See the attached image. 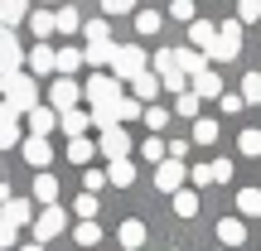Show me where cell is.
Here are the masks:
<instances>
[{
  "label": "cell",
  "mask_w": 261,
  "mask_h": 251,
  "mask_svg": "<svg viewBox=\"0 0 261 251\" xmlns=\"http://www.w3.org/2000/svg\"><path fill=\"white\" fill-rule=\"evenodd\" d=\"M83 97L92 102V126L97 130H102V126H116V102H121L126 92H121V82H116L112 73H97L92 82L83 87Z\"/></svg>",
  "instance_id": "1"
},
{
  "label": "cell",
  "mask_w": 261,
  "mask_h": 251,
  "mask_svg": "<svg viewBox=\"0 0 261 251\" xmlns=\"http://www.w3.org/2000/svg\"><path fill=\"white\" fill-rule=\"evenodd\" d=\"M0 102H5L15 116L34 111L39 106V82L24 73V68H19V73H0Z\"/></svg>",
  "instance_id": "2"
},
{
  "label": "cell",
  "mask_w": 261,
  "mask_h": 251,
  "mask_svg": "<svg viewBox=\"0 0 261 251\" xmlns=\"http://www.w3.org/2000/svg\"><path fill=\"white\" fill-rule=\"evenodd\" d=\"M237 53H242V19H227V24H218V39H213V48H208V63H232Z\"/></svg>",
  "instance_id": "3"
},
{
  "label": "cell",
  "mask_w": 261,
  "mask_h": 251,
  "mask_svg": "<svg viewBox=\"0 0 261 251\" xmlns=\"http://www.w3.org/2000/svg\"><path fill=\"white\" fill-rule=\"evenodd\" d=\"M140 73H145V48H140V44H116L112 77H116V82H136Z\"/></svg>",
  "instance_id": "4"
},
{
  "label": "cell",
  "mask_w": 261,
  "mask_h": 251,
  "mask_svg": "<svg viewBox=\"0 0 261 251\" xmlns=\"http://www.w3.org/2000/svg\"><path fill=\"white\" fill-rule=\"evenodd\" d=\"M63 232H68V208L54 203V208H44V213L34 217V242H39V246L54 242V237H63Z\"/></svg>",
  "instance_id": "5"
},
{
  "label": "cell",
  "mask_w": 261,
  "mask_h": 251,
  "mask_svg": "<svg viewBox=\"0 0 261 251\" xmlns=\"http://www.w3.org/2000/svg\"><path fill=\"white\" fill-rule=\"evenodd\" d=\"M97 155H107V159H130V135H126V126H102V130H97Z\"/></svg>",
  "instance_id": "6"
},
{
  "label": "cell",
  "mask_w": 261,
  "mask_h": 251,
  "mask_svg": "<svg viewBox=\"0 0 261 251\" xmlns=\"http://www.w3.org/2000/svg\"><path fill=\"white\" fill-rule=\"evenodd\" d=\"M184 159H160L155 164V188L160 193H179V188H184Z\"/></svg>",
  "instance_id": "7"
},
{
  "label": "cell",
  "mask_w": 261,
  "mask_h": 251,
  "mask_svg": "<svg viewBox=\"0 0 261 251\" xmlns=\"http://www.w3.org/2000/svg\"><path fill=\"white\" fill-rule=\"evenodd\" d=\"M77 97H83V87H77L73 77H54V87H48V106H54V111H73Z\"/></svg>",
  "instance_id": "8"
},
{
  "label": "cell",
  "mask_w": 261,
  "mask_h": 251,
  "mask_svg": "<svg viewBox=\"0 0 261 251\" xmlns=\"http://www.w3.org/2000/svg\"><path fill=\"white\" fill-rule=\"evenodd\" d=\"M19 63H24V48H19L15 29L0 24V73H19Z\"/></svg>",
  "instance_id": "9"
},
{
  "label": "cell",
  "mask_w": 261,
  "mask_h": 251,
  "mask_svg": "<svg viewBox=\"0 0 261 251\" xmlns=\"http://www.w3.org/2000/svg\"><path fill=\"white\" fill-rule=\"evenodd\" d=\"M19 155H24L29 164L44 174V169H48V159H54V145H48L44 135H24V140H19Z\"/></svg>",
  "instance_id": "10"
},
{
  "label": "cell",
  "mask_w": 261,
  "mask_h": 251,
  "mask_svg": "<svg viewBox=\"0 0 261 251\" xmlns=\"http://www.w3.org/2000/svg\"><path fill=\"white\" fill-rule=\"evenodd\" d=\"M29 217H34V208H29V198H5V203H0V222H10V227H24Z\"/></svg>",
  "instance_id": "11"
},
{
  "label": "cell",
  "mask_w": 261,
  "mask_h": 251,
  "mask_svg": "<svg viewBox=\"0 0 261 251\" xmlns=\"http://www.w3.org/2000/svg\"><path fill=\"white\" fill-rule=\"evenodd\" d=\"M189 92H194L198 102H203V97H223V77H218L213 68H203L198 77H189Z\"/></svg>",
  "instance_id": "12"
},
{
  "label": "cell",
  "mask_w": 261,
  "mask_h": 251,
  "mask_svg": "<svg viewBox=\"0 0 261 251\" xmlns=\"http://www.w3.org/2000/svg\"><path fill=\"white\" fill-rule=\"evenodd\" d=\"M174 68H179L184 77H198V73L208 68V53H198V48H174Z\"/></svg>",
  "instance_id": "13"
},
{
  "label": "cell",
  "mask_w": 261,
  "mask_h": 251,
  "mask_svg": "<svg viewBox=\"0 0 261 251\" xmlns=\"http://www.w3.org/2000/svg\"><path fill=\"white\" fill-rule=\"evenodd\" d=\"M160 92H165V87H160V77H155V73H150V68H145V73H140V77H136V82H130V97H136V102H145V106H150V102H155V97H160Z\"/></svg>",
  "instance_id": "14"
},
{
  "label": "cell",
  "mask_w": 261,
  "mask_h": 251,
  "mask_svg": "<svg viewBox=\"0 0 261 251\" xmlns=\"http://www.w3.org/2000/svg\"><path fill=\"white\" fill-rule=\"evenodd\" d=\"M112 58H116V44H112V39H102V44H87V48H83V63H92L97 73H102V68H112Z\"/></svg>",
  "instance_id": "15"
},
{
  "label": "cell",
  "mask_w": 261,
  "mask_h": 251,
  "mask_svg": "<svg viewBox=\"0 0 261 251\" xmlns=\"http://www.w3.org/2000/svg\"><path fill=\"white\" fill-rule=\"evenodd\" d=\"M24 116H29V135H44V140H48V130L58 126V111H54V106H34V111H24Z\"/></svg>",
  "instance_id": "16"
},
{
  "label": "cell",
  "mask_w": 261,
  "mask_h": 251,
  "mask_svg": "<svg viewBox=\"0 0 261 251\" xmlns=\"http://www.w3.org/2000/svg\"><path fill=\"white\" fill-rule=\"evenodd\" d=\"M189 39H194L198 53H208V48H213V39H218V24H213V19H194V24H189Z\"/></svg>",
  "instance_id": "17"
},
{
  "label": "cell",
  "mask_w": 261,
  "mask_h": 251,
  "mask_svg": "<svg viewBox=\"0 0 261 251\" xmlns=\"http://www.w3.org/2000/svg\"><path fill=\"white\" fill-rule=\"evenodd\" d=\"M77 68H83V48H54V73L58 77H68V73H77Z\"/></svg>",
  "instance_id": "18"
},
{
  "label": "cell",
  "mask_w": 261,
  "mask_h": 251,
  "mask_svg": "<svg viewBox=\"0 0 261 251\" xmlns=\"http://www.w3.org/2000/svg\"><path fill=\"white\" fill-rule=\"evenodd\" d=\"M218 242L223 246H242L247 242V222L242 217H223V222H218Z\"/></svg>",
  "instance_id": "19"
},
{
  "label": "cell",
  "mask_w": 261,
  "mask_h": 251,
  "mask_svg": "<svg viewBox=\"0 0 261 251\" xmlns=\"http://www.w3.org/2000/svg\"><path fill=\"white\" fill-rule=\"evenodd\" d=\"M58 126H63V135H68V140H77V135L87 130V126H92V116L73 106V111H58Z\"/></svg>",
  "instance_id": "20"
},
{
  "label": "cell",
  "mask_w": 261,
  "mask_h": 251,
  "mask_svg": "<svg viewBox=\"0 0 261 251\" xmlns=\"http://www.w3.org/2000/svg\"><path fill=\"white\" fill-rule=\"evenodd\" d=\"M116 237H121V246H126V251L145 246V222H140V217H126V222H121V232H116Z\"/></svg>",
  "instance_id": "21"
},
{
  "label": "cell",
  "mask_w": 261,
  "mask_h": 251,
  "mask_svg": "<svg viewBox=\"0 0 261 251\" xmlns=\"http://www.w3.org/2000/svg\"><path fill=\"white\" fill-rule=\"evenodd\" d=\"M107 184L130 188V184H136V164H130V159H112V169H107Z\"/></svg>",
  "instance_id": "22"
},
{
  "label": "cell",
  "mask_w": 261,
  "mask_h": 251,
  "mask_svg": "<svg viewBox=\"0 0 261 251\" xmlns=\"http://www.w3.org/2000/svg\"><path fill=\"white\" fill-rule=\"evenodd\" d=\"M29 34L44 44V39L54 34V10H29Z\"/></svg>",
  "instance_id": "23"
},
{
  "label": "cell",
  "mask_w": 261,
  "mask_h": 251,
  "mask_svg": "<svg viewBox=\"0 0 261 251\" xmlns=\"http://www.w3.org/2000/svg\"><path fill=\"white\" fill-rule=\"evenodd\" d=\"M24 15H29V0H0V24L5 29H15Z\"/></svg>",
  "instance_id": "24"
},
{
  "label": "cell",
  "mask_w": 261,
  "mask_h": 251,
  "mask_svg": "<svg viewBox=\"0 0 261 251\" xmlns=\"http://www.w3.org/2000/svg\"><path fill=\"white\" fill-rule=\"evenodd\" d=\"M54 29H58V34H77V29H83V15H77L73 5L54 10Z\"/></svg>",
  "instance_id": "25"
},
{
  "label": "cell",
  "mask_w": 261,
  "mask_h": 251,
  "mask_svg": "<svg viewBox=\"0 0 261 251\" xmlns=\"http://www.w3.org/2000/svg\"><path fill=\"white\" fill-rule=\"evenodd\" d=\"M34 198H39L44 208H54V203H58V179H54V174H39V179H34Z\"/></svg>",
  "instance_id": "26"
},
{
  "label": "cell",
  "mask_w": 261,
  "mask_h": 251,
  "mask_svg": "<svg viewBox=\"0 0 261 251\" xmlns=\"http://www.w3.org/2000/svg\"><path fill=\"white\" fill-rule=\"evenodd\" d=\"M237 213L242 217H261V188H237Z\"/></svg>",
  "instance_id": "27"
},
{
  "label": "cell",
  "mask_w": 261,
  "mask_h": 251,
  "mask_svg": "<svg viewBox=\"0 0 261 251\" xmlns=\"http://www.w3.org/2000/svg\"><path fill=\"white\" fill-rule=\"evenodd\" d=\"M29 73H54V48H48V44L29 48Z\"/></svg>",
  "instance_id": "28"
},
{
  "label": "cell",
  "mask_w": 261,
  "mask_h": 251,
  "mask_svg": "<svg viewBox=\"0 0 261 251\" xmlns=\"http://www.w3.org/2000/svg\"><path fill=\"white\" fill-rule=\"evenodd\" d=\"M97 208H102V198H97V193H77L73 198V213L83 217V222H97Z\"/></svg>",
  "instance_id": "29"
},
{
  "label": "cell",
  "mask_w": 261,
  "mask_h": 251,
  "mask_svg": "<svg viewBox=\"0 0 261 251\" xmlns=\"http://www.w3.org/2000/svg\"><path fill=\"white\" fill-rule=\"evenodd\" d=\"M97 155V145L87 135H77V140H68V159H73V164H87V159Z\"/></svg>",
  "instance_id": "30"
},
{
  "label": "cell",
  "mask_w": 261,
  "mask_h": 251,
  "mask_svg": "<svg viewBox=\"0 0 261 251\" xmlns=\"http://www.w3.org/2000/svg\"><path fill=\"white\" fill-rule=\"evenodd\" d=\"M174 213L179 217H198V193H194V188H179V193H174Z\"/></svg>",
  "instance_id": "31"
},
{
  "label": "cell",
  "mask_w": 261,
  "mask_h": 251,
  "mask_svg": "<svg viewBox=\"0 0 261 251\" xmlns=\"http://www.w3.org/2000/svg\"><path fill=\"white\" fill-rule=\"evenodd\" d=\"M140 159H145V164H160V159H169V150H165V140H140Z\"/></svg>",
  "instance_id": "32"
},
{
  "label": "cell",
  "mask_w": 261,
  "mask_h": 251,
  "mask_svg": "<svg viewBox=\"0 0 261 251\" xmlns=\"http://www.w3.org/2000/svg\"><path fill=\"white\" fill-rule=\"evenodd\" d=\"M160 10H136V34H160Z\"/></svg>",
  "instance_id": "33"
},
{
  "label": "cell",
  "mask_w": 261,
  "mask_h": 251,
  "mask_svg": "<svg viewBox=\"0 0 261 251\" xmlns=\"http://www.w3.org/2000/svg\"><path fill=\"white\" fill-rule=\"evenodd\" d=\"M73 242L77 246H97V242H102V227H97V222H77L73 227Z\"/></svg>",
  "instance_id": "34"
},
{
  "label": "cell",
  "mask_w": 261,
  "mask_h": 251,
  "mask_svg": "<svg viewBox=\"0 0 261 251\" xmlns=\"http://www.w3.org/2000/svg\"><path fill=\"white\" fill-rule=\"evenodd\" d=\"M194 145H218V121L198 116V126H194Z\"/></svg>",
  "instance_id": "35"
},
{
  "label": "cell",
  "mask_w": 261,
  "mask_h": 251,
  "mask_svg": "<svg viewBox=\"0 0 261 251\" xmlns=\"http://www.w3.org/2000/svg\"><path fill=\"white\" fill-rule=\"evenodd\" d=\"M237 150H242L247 159H256V155H261V130H252V126H247L242 135H237Z\"/></svg>",
  "instance_id": "36"
},
{
  "label": "cell",
  "mask_w": 261,
  "mask_h": 251,
  "mask_svg": "<svg viewBox=\"0 0 261 251\" xmlns=\"http://www.w3.org/2000/svg\"><path fill=\"white\" fill-rule=\"evenodd\" d=\"M83 39H87V44H102V39H112V24H107V19H87Z\"/></svg>",
  "instance_id": "37"
},
{
  "label": "cell",
  "mask_w": 261,
  "mask_h": 251,
  "mask_svg": "<svg viewBox=\"0 0 261 251\" xmlns=\"http://www.w3.org/2000/svg\"><path fill=\"white\" fill-rule=\"evenodd\" d=\"M136 116H140V102H136V97H121V102H116V126L136 121Z\"/></svg>",
  "instance_id": "38"
},
{
  "label": "cell",
  "mask_w": 261,
  "mask_h": 251,
  "mask_svg": "<svg viewBox=\"0 0 261 251\" xmlns=\"http://www.w3.org/2000/svg\"><path fill=\"white\" fill-rule=\"evenodd\" d=\"M140 116H145V126H150V130H165V126H169V111H165V106H155V102H150Z\"/></svg>",
  "instance_id": "39"
},
{
  "label": "cell",
  "mask_w": 261,
  "mask_h": 251,
  "mask_svg": "<svg viewBox=\"0 0 261 251\" xmlns=\"http://www.w3.org/2000/svg\"><path fill=\"white\" fill-rule=\"evenodd\" d=\"M19 140H24L19 135V121H0V150H15Z\"/></svg>",
  "instance_id": "40"
},
{
  "label": "cell",
  "mask_w": 261,
  "mask_h": 251,
  "mask_svg": "<svg viewBox=\"0 0 261 251\" xmlns=\"http://www.w3.org/2000/svg\"><path fill=\"white\" fill-rule=\"evenodd\" d=\"M169 19H184V24H194V0H169Z\"/></svg>",
  "instance_id": "41"
},
{
  "label": "cell",
  "mask_w": 261,
  "mask_h": 251,
  "mask_svg": "<svg viewBox=\"0 0 261 251\" xmlns=\"http://www.w3.org/2000/svg\"><path fill=\"white\" fill-rule=\"evenodd\" d=\"M237 19H242V24H256L261 19V0H237Z\"/></svg>",
  "instance_id": "42"
},
{
  "label": "cell",
  "mask_w": 261,
  "mask_h": 251,
  "mask_svg": "<svg viewBox=\"0 0 261 251\" xmlns=\"http://www.w3.org/2000/svg\"><path fill=\"white\" fill-rule=\"evenodd\" d=\"M150 63H155V77H165V73H174V48H160V53L150 58Z\"/></svg>",
  "instance_id": "43"
},
{
  "label": "cell",
  "mask_w": 261,
  "mask_h": 251,
  "mask_svg": "<svg viewBox=\"0 0 261 251\" xmlns=\"http://www.w3.org/2000/svg\"><path fill=\"white\" fill-rule=\"evenodd\" d=\"M174 111H179V116H198V97H194V92H179V97H174Z\"/></svg>",
  "instance_id": "44"
},
{
  "label": "cell",
  "mask_w": 261,
  "mask_h": 251,
  "mask_svg": "<svg viewBox=\"0 0 261 251\" xmlns=\"http://www.w3.org/2000/svg\"><path fill=\"white\" fill-rule=\"evenodd\" d=\"M242 97L261 106V77H256V73H247V77H242Z\"/></svg>",
  "instance_id": "45"
},
{
  "label": "cell",
  "mask_w": 261,
  "mask_h": 251,
  "mask_svg": "<svg viewBox=\"0 0 261 251\" xmlns=\"http://www.w3.org/2000/svg\"><path fill=\"white\" fill-rule=\"evenodd\" d=\"M136 0H102V15H130Z\"/></svg>",
  "instance_id": "46"
},
{
  "label": "cell",
  "mask_w": 261,
  "mask_h": 251,
  "mask_svg": "<svg viewBox=\"0 0 261 251\" xmlns=\"http://www.w3.org/2000/svg\"><path fill=\"white\" fill-rule=\"evenodd\" d=\"M232 179V159H213V184H227Z\"/></svg>",
  "instance_id": "47"
},
{
  "label": "cell",
  "mask_w": 261,
  "mask_h": 251,
  "mask_svg": "<svg viewBox=\"0 0 261 251\" xmlns=\"http://www.w3.org/2000/svg\"><path fill=\"white\" fill-rule=\"evenodd\" d=\"M102 184H107V174H102V169H87V174H83V188H87V193H97Z\"/></svg>",
  "instance_id": "48"
},
{
  "label": "cell",
  "mask_w": 261,
  "mask_h": 251,
  "mask_svg": "<svg viewBox=\"0 0 261 251\" xmlns=\"http://www.w3.org/2000/svg\"><path fill=\"white\" fill-rule=\"evenodd\" d=\"M15 232H19V227L0 222V251H15V246H19V242H15Z\"/></svg>",
  "instance_id": "49"
},
{
  "label": "cell",
  "mask_w": 261,
  "mask_h": 251,
  "mask_svg": "<svg viewBox=\"0 0 261 251\" xmlns=\"http://www.w3.org/2000/svg\"><path fill=\"white\" fill-rule=\"evenodd\" d=\"M218 102H223V111H227V116H237V111H242V97H232V92H227V97H218Z\"/></svg>",
  "instance_id": "50"
},
{
  "label": "cell",
  "mask_w": 261,
  "mask_h": 251,
  "mask_svg": "<svg viewBox=\"0 0 261 251\" xmlns=\"http://www.w3.org/2000/svg\"><path fill=\"white\" fill-rule=\"evenodd\" d=\"M194 184H198V188L213 184V164H198V169H194Z\"/></svg>",
  "instance_id": "51"
},
{
  "label": "cell",
  "mask_w": 261,
  "mask_h": 251,
  "mask_svg": "<svg viewBox=\"0 0 261 251\" xmlns=\"http://www.w3.org/2000/svg\"><path fill=\"white\" fill-rule=\"evenodd\" d=\"M165 150H169V159H184V155H189V140H169Z\"/></svg>",
  "instance_id": "52"
},
{
  "label": "cell",
  "mask_w": 261,
  "mask_h": 251,
  "mask_svg": "<svg viewBox=\"0 0 261 251\" xmlns=\"http://www.w3.org/2000/svg\"><path fill=\"white\" fill-rule=\"evenodd\" d=\"M0 121H19V116H15V111H10V106H5V102H0Z\"/></svg>",
  "instance_id": "53"
},
{
  "label": "cell",
  "mask_w": 261,
  "mask_h": 251,
  "mask_svg": "<svg viewBox=\"0 0 261 251\" xmlns=\"http://www.w3.org/2000/svg\"><path fill=\"white\" fill-rule=\"evenodd\" d=\"M15 251H44V246H39V242H29V246H15Z\"/></svg>",
  "instance_id": "54"
}]
</instances>
